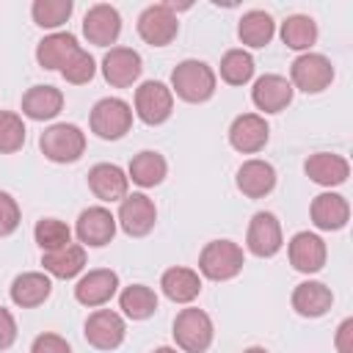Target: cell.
Wrapping results in <instances>:
<instances>
[{"instance_id": "obj_30", "label": "cell", "mask_w": 353, "mask_h": 353, "mask_svg": "<svg viewBox=\"0 0 353 353\" xmlns=\"http://www.w3.org/2000/svg\"><path fill=\"white\" fill-rule=\"evenodd\" d=\"M165 174H168V163L154 149L138 152L127 165V179H132L138 188H154L165 179Z\"/></svg>"}, {"instance_id": "obj_1", "label": "cell", "mask_w": 353, "mask_h": 353, "mask_svg": "<svg viewBox=\"0 0 353 353\" xmlns=\"http://www.w3.org/2000/svg\"><path fill=\"white\" fill-rule=\"evenodd\" d=\"M215 85H218V77L212 66L199 58L179 61L171 72V94H176L182 102H190V105L207 102L215 94Z\"/></svg>"}, {"instance_id": "obj_29", "label": "cell", "mask_w": 353, "mask_h": 353, "mask_svg": "<svg viewBox=\"0 0 353 353\" xmlns=\"http://www.w3.org/2000/svg\"><path fill=\"white\" fill-rule=\"evenodd\" d=\"M273 36H276V22H273V17L268 11H259V8L245 11L240 17V22H237V39L251 50L268 47Z\"/></svg>"}, {"instance_id": "obj_17", "label": "cell", "mask_w": 353, "mask_h": 353, "mask_svg": "<svg viewBox=\"0 0 353 353\" xmlns=\"http://www.w3.org/2000/svg\"><path fill=\"white\" fill-rule=\"evenodd\" d=\"M268 138H270V127H268L265 116H259V113H240L229 127V143L240 154L262 152Z\"/></svg>"}, {"instance_id": "obj_12", "label": "cell", "mask_w": 353, "mask_h": 353, "mask_svg": "<svg viewBox=\"0 0 353 353\" xmlns=\"http://www.w3.org/2000/svg\"><path fill=\"white\" fill-rule=\"evenodd\" d=\"M124 334H127V325H124V317L113 309H97L88 314L85 325H83V336L91 347L97 350H116L121 342H124Z\"/></svg>"}, {"instance_id": "obj_16", "label": "cell", "mask_w": 353, "mask_h": 353, "mask_svg": "<svg viewBox=\"0 0 353 353\" xmlns=\"http://www.w3.org/2000/svg\"><path fill=\"white\" fill-rule=\"evenodd\" d=\"M121 33V14L119 8L108 6V3H97L85 11L83 17V36L88 39V44H97V47H110L116 44Z\"/></svg>"}, {"instance_id": "obj_33", "label": "cell", "mask_w": 353, "mask_h": 353, "mask_svg": "<svg viewBox=\"0 0 353 353\" xmlns=\"http://www.w3.org/2000/svg\"><path fill=\"white\" fill-rule=\"evenodd\" d=\"M254 69H256V63H254L248 50H229V52H223L221 66H218L221 80L229 83V85H245L254 77Z\"/></svg>"}, {"instance_id": "obj_31", "label": "cell", "mask_w": 353, "mask_h": 353, "mask_svg": "<svg viewBox=\"0 0 353 353\" xmlns=\"http://www.w3.org/2000/svg\"><path fill=\"white\" fill-rule=\"evenodd\" d=\"M157 292L146 284H130L119 292V309L130 320H146L157 312Z\"/></svg>"}, {"instance_id": "obj_5", "label": "cell", "mask_w": 353, "mask_h": 353, "mask_svg": "<svg viewBox=\"0 0 353 353\" xmlns=\"http://www.w3.org/2000/svg\"><path fill=\"white\" fill-rule=\"evenodd\" d=\"M88 127L102 141H119L132 127V105L119 97H105L91 108Z\"/></svg>"}, {"instance_id": "obj_36", "label": "cell", "mask_w": 353, "mask_h": 353, "mask_svg": "<svg viewBox=\"0 0 353 353\" xmlns=\"http://www.w3.org/2000/svg\"><path fill=\"white\" fill-rule=\"evenodd\" d=\"M25 121L14 110H0V154H14L25 146Z\"/></svg>"}, {"instance_id": "obj_19", "label": "cell", "mask_w": 353, "mask_h": 353, "mask_svg": "<svg viewBox=\"0 0 353 353\" xmlns=\"http://www.w3.org/2000/svg\"><path fill=\"white\" fill-rule=\"evenodd\" d=\"M309 215H312V223L320 229V232H339L347 226L350 221V204L342 193H320L312 199L309 204Z\"/></svg>"}, {"instance_id": "obj_4", "label": "cell", "mask_w": 353, "mask_h": 353, "mask_svg": "<svg viewBox=\"0 0 353 353\" xmlns=\"http://www.w3.org/2000/svg\"><path fill=\"white\" fill-rule=\"evenodd\" d=\"M245 265L243 248L234 240H210L199 254V273L210 281H229Z\"/></svg>"}, {"instance_id": "obj_28", "label": "cell", "mask_w": 353, "mask_h": 353, "mask_svg": "<svg viewBox=\"0 0 353 353\" xmlns=\"http://www.w3.org/2000/svg\"><path fill=\"white\" fill-rule=\"evenodd\" d=\"M85 262H88V256H85V248L80 243H69L58 251H44L41 254L44 273L55 276V279H74L77 273H83Z\"/></svg>"}, {"instance_id": "obj_32", "label": "cell", "mask_w": 353, "mask_h": 353, "mask_svg": "<svg viewBox=\"0 0 353 353\" xmlns=\"http://www.w3.org/2000/svg\"><path fill=\"white\" fill-rule=\"evenodd\" d=\"M281 41L290 50L309 52L317 41V22L309 14H292L281 22Z\"/></svg>"}, {"instance_id": "obj_7", "label": "cell", "mask_w": 353, "mask_h": 353, "mask_svg": "<svg viewBox=\"0 0 353 353\" xmlns=\"http://www.w3.org/2000/svg\"><path fill=\"white\" fill-rule=\"evenodd\" d=\"M132 105H135V116L143 124L157 127V124H163V121L171 119V113H174V94L160 80H143L135 88Z\"/></svg>"}, {"instance_id": "obj_26", "label": "cell", "mask_w": 353, "mask_h": 353, "mask_svg": "<svg viewBox=\"0 0 353 353\" xmlns=\"http://www.w3.org/2000/svg\"><path fill=\"white\" fill-rule=\"evenodd\" d=\"M292 309L301 314V317H323L331 303H334V292L328 284L323 281H301L295 290H292V298H290Z\"/></svg>"}, {"instance_id": "obj_42", "label": "cell", "mask_w": 353, "mask_h": 353, "mask_svg": "<svg viewBox=\"0 0 353 353\" xmlns=\"http://www.w3.org/2000/svg\"><path fill=\"white\" fill-rule=\"evenodd\" d=\"M152 353H176V347H168V345H160V347H154Z\"/></svg>"}, {"instance_id": "obj_8", "label": "cell", "mask_w": 353, "mask_h": 353, "mask_svg": "<svg viewBox=\"0 0 353 353\" xmlns=\"http://www.w3.org/2000/svg\"><path fill=\"white\" fill-rule=\"evenodd\" d=\"M138 36L152 44V47H165L176 39L179 33V19H176V11L174 6L168 3H154V6H146L141 14H138Z\"/></svg>"}, {"instance_id": "obj_27", "label": "cell", "mask_w": 353, "mask_h": 353, "mask_svg": "<svg viewBox=\"0 0 353 353\" xmlns=\"http://www.w3.org/2000/svg\"><path fill=\"white\" fill-rule=\"evenodd\" d=\"M160 290L174 303H190L201 295V276H199V270L174 265L160 276Z\"/></svg>"}, {"instance_id": "obj_20", "label": "cell", "mask_w": 353, "mask_h": 353, "mask_svg": "<svg viewBox=\"0 0 353 353\" xmlns=\"http://www.w3.org/2000/svg\"><path fill=\"white\" fill-rule=\"evenodd\" d=\"M292 94H295V88L290 85L287 77H281V74H262V77H256V83L251 88V102L262 113H281L292 102Z\"/></svg>"}, {"instance_id": "obj_11", "label": "cell", "mask_w": 353, "mask_h": 353, "mask_svg": "<svg viewBox=\"0 0 353 353\" xmlns=\"http://www.w3.org/2000/svg\"><path fill=\"white\" fill-rule=\"evenodd\" d=\"M284 245V234H281V223L273 212H254L251 221H248V229H245V248L259 256V259H268V256H276Z\"/></svg>"}, {"instance_id": "obj_10", "label": "cell", "mask_w": 353, "mask_h": 353, "mask_svg": "<svg viewBox=\"0 0 353 353\" xmlns=\"http://www.w3.org/2000/svg\"><path fill=\"white\" fill-rule=\"evenodd\" d=\"M116 215L97 204V207H85L80 215H77V223H74V234L80 240L83 248H102L108 245L113 237H116Z\"/></svg>"}, {"instance_id": "obj_34", "label": "cell", "mask_w": 353, "mask_h": 353, "mask_svg": "<svg viewBox=\"0 0 353 353\" xmlns=\"http://www.w3.org/2000/svg\"><path fill=\"white\" fill-rule=\"evenodd\" d=\"M74 11V3L72 0H33L30 6V17L39 28H47V30H55L61 28Z\"/></svg>"}, {"instance_id": "obj_24", "label": "cell", "mask_w": 353, "mask_h": 353, "mask_svg": "<svg viewBox=\"0 0 353 353\" xmlns=\"http://www.w3.org/2000/svg\"><path fill=\"white\" fill-rule=\"evenodd\" d=\"M80 50L77 44V36L69 33V30H58V33H50L44 36L39 44H36V61L41 69H63V63Z\"/></svg>"}, {"instance_id": "obj_39", "label": "cell", "mask_w": 353, "mask_h": 353, "mask_svg": "<svg viewBox=\"0 0 353 353\" xmlns=\"http://www.w3.org/2000/svg\"><path fill=\"white\" fill-rule=\"evenodd\" d=\"M30 353H72V345H69L61 334L44 331V334H39V336L33 339Z\"/></svg>"}, {"instance_id": "obj_3", "label": "cell", "mask_w": 353, "mask_h": 353, "mask_svg": "<svg viewBox=\"0 0 353 353\" xmlns=\"http://www.w3.org/2000/svg\"><path fill=\"white\" fill-rule=\"evenodd\" d=\"M171 334L182 353H207V347L212 345V336H215V325L204 309L188 306L174 317Z\"/></svg>"}, {"instance_id": "obj_14", "label": "cell", "mask_w": 353, "mask_h": 353, "mask_svg": "<svg viewBox=\"0 0 353 353\" xmlns=\"http://www.w3.org/2000/svg\"><path fill=\"white\" fill-rule=\"evenodd\" d=\"M116 292H119V273L110 270V268L88 270L74 284V301L83 303V306H88V309L105 306Z\"/></svg>"}, {"instance_id": "obj_13", "label": "cell", "mask_w": 353, "mask_h": 353, "mask_svg": "<svg viewBox=\"0 0 353 353\" xmlns=\"http://www.w3.org/2000/svg\"><path fill=\"white\" fill-rule=\"evenodd\" d=\"M143 72V58L132 47H110L102 58V77L113 88H130Z\"/></svg>"}, {"instance_id": "obj_21", "label": "cell", "mask_w": 353, "mask_h": 353, "mask_svg": "<svg viewBox=\"0 0 353 353\" xmlns=\"http://www.w3.org/2000/svg\"><path fill=\"white\" fill-rule=\"evenodd\" d=\"M234 185L245 199H265L276 188V168L268 160L251 157L237 168Z\"/></svg>"}, {"instance_id": "obj_41", "label": "cell", "mask_w": 353, "mask_h": 353, "mask_svg": "<svg viewBox=\"0 0 353 353\" xmlns=\"http://www.w3.org/2000/svg\"><path fill=\"white\" fill-rule=\"evenodd\" d=\"M339 353H353V317L342 320L336 328V339H334Z\"/></svg>"}, {"instance_id": "obj_40", "label": "cell", "mask_w": 353, "mask_h": 353, "mask_svg": "<svg viewBox=\"0 0 353 353\" xmlns=\"http://www.w3.org/2000/svg\"><path fill=\"white\" fill-rule=\"evenodd\" d=\"M14 342H17V320L6 306H0V350H8Z\"/></svg>"}, {"instance_id": "obj_25", "label": "cell", "mask_w": 353, "mask_h": 353, "mask_svg": "<svg viewBox=\"0 0 353 353\" xmlns=\"http://www.w3.org/2000/svg\"><path fill=\"white\" fill-rule=\"evenodd\" d=\"M50 292H52V279L47 273H39V270L19 273L11 281V301L19 309H36V306H41L50 298Z\"/></svg>"}, {"instance_id": "obj_35", "label": "cell", "mask_w": 353, "mask_h": 353, "mask_svg": "<svg viewBox=\"0 0 353 353\" xmlns=\"http://www.w3.org/2000/svg\"><path fill=\"white\" fill-rule=\"evenodd\" d=\"M33 237H36V245L41 248V254L44 251H58V248L72 243V229L58 218H41L33 226Z\"/></svg>"}, {"instance_id": "obj_37", "label": "cell", "mask_w": 353, "mask_h": 353, "mask_svg": "<svg viewBox=\"0 0 353 353\" xmlns=\"http://www.w3.org/2000/svg\"><path fill=\"white\" fill-rule=\"evenodd\" d=\"M61 74H63V80L72 83V85H85V83H91L94 74H97V61H94L91 52H85V50L80 47V50L63 63Z\"/></svg>"}, {"instance_id": "obj_6", "label": "cell", "mask_w": 353, "mask_h": 353, "mask_svg": "<svg viewBox=\"0 0 353 353\" xmlns=\"http://www.w3.org/2000/svg\"><path fill=\"white\" fill-rule=\"evenodd\" d=\"M334 83V66L320 52H301L290 63V85L303 94H320Z\"/></svg>"}, {"instance_id": "obj_2", "label": "cell", "mask_w": 353, "mask_h": 353, "mask_svg": "<svg viewBox=\"0 0 353 353\" xmlns=\"http://www.w3.org/2000/svg\"><path fill=\"white\" fill-rule=\"evenodd\" d=\"M39 149L50 163H77L85 152V132L77 124L58 121L39 135Z\"/></svg>"}, {"instance_id": "obj_23", "label": "cell", "mask_w": 353, "mask_h": 353, "mask_svg": "<svg viewBox=\"0 0 353 353\" xmlns=\"http://www.w3.org/2000/svg\"><path fill=\"white\" fill-rule=\"evenodd\" d=\"M63 110V91L55 85H30L22 94V116L33 121H50Z\"/></svg>"}, {"instance_id": "obj_15", "label": "cell", "mask_w": 353, "mask_h": 353, "mask_svg": "<svg viewBox=\"0 0 353 353\" xmlns=\"http://www.w3.org/2000/svg\"><path fill=\"white\" fill-rule=\"evenodd\" d=\"M287 256H290V265L298 270V273H317L323 270L325 259H328V248H325V240L314 232H298L290 237L287 243Z\"/></svg>"}, {"instance_id": "obj_22", "label": "cell", "mask_w": 353, "mask_h": 353, "mask_svg": "<svg viewBox=\"0 0 353 353\" xmlns=\"http://www.w3.org/2000/svg\"><path fill=\"white\" fill-rule=\"evenodd\" d=\"M303 171H306V176H309L314 185L336 188V185L347 182V176H350V163H347L342 154H334V152H314V154L306 157Z\"/></svg>"}, {"instance_id": "obj_9", "label": "cell", "mask_w": 353, "mask_h": 353, "mask_svg": "<svg viewBox=\"0 0 353 353\" xmlns=\"http://www.w3.org/2000/svg\"><path fill=\"white\" fill-rule=\"evenodd\" d=\"M116 223L130 237H146L157 223V207L146 193H127L119 201Z\"/></svg>"}, {"instance_id": "obj_38", "label": "cell", "mask_w": 353, "mask_h": 353, "mask_svg": "<svg viewBox=\"0 0 353 353\" xmlns=\"http://www.w3.org/2000/svg\"><path fill=\"white\" fill-rule=\"evenodd\" d=\"M22 221V212H19V204L11 193L0 190V237H8L11 232H17Z\"/></svg>"}, {"instance_id": "obj_18", "label": "cell", "mask_w": 353, "mask_h": 353, "mask_svg": "<svg viewBox=\"0 0 353 353\" xmlns=\"http://www.w3.org/2000/svg\"><path fill=\"white\" fill-rule=\"evenodd\" d=\"M127 188H130V179H127V171L116 163H97L88 168V190L99 199V201H121L127 196Z\"/></svg>"}, {"instance_id": "obj_43", "label": "cell", "mask_w": 353, "mask_h": 353, "mask_svg": "<svg viewBox=\"0 0 353 353\" xmlns=\"http://www.w3.org/2000/svg\"><path fill=\"white\" fill-rule=\"evenodd\" d=\"M243 353H270V350H265V347H259V345H254V347H245Z\"/></svg>"}]
</instances>
